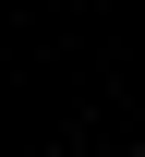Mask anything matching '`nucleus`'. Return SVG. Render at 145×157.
Segmentation results:
<instances>
[{
  "mask_svg": "<svg viewBox=\"0 0 145 157\" xmlns=\"http://www.w3.org/2000/svg\"><path fill=\"white\" fill-rule=\"evenodd\" d=\"M133 157H145V145H133Z\"/></svg>",
  "mask_w": 145,
  "mask_h": 157,
  "instance_id": "obj_1",
  "label": "nucleus"
}]
</instances>
